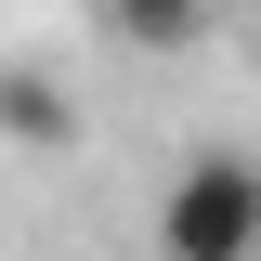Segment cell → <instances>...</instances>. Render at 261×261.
Wrapping results in <instances>:
<instances>
[{"instance_id": "6da1fadb", "label": "cell", "mask_w": 261, "mask_h": 261, "mask_svg": "<svg viewBox=\"0 0 261 261\" xmlns=\"http://www.w3.org/2000/svg\"><path fill=\"white\" fill-rule=\"evenodd\" d=\"M157 261H261V157L209 144L157 183Z\"/></svg>"}, {"instance_id": "7a4b0ae2", "label": "cell", "mask_w": 261, "mask_h": 261, "mask_svg": "<svg viewBox=\"0 0 261 261\" xmlns=\"http://www.w3.org/2000/svg\"><path fill=\"white\" fill-rule=\"evenodd\" d=\"M0 144H27V157L79 144V105H65V79H53V65H0Z\"/></svg>"}, {"instance_id": "3957f363", "label": "cell", "mask_w": 261, "mask_h": 261, "mask_svg": "<svg viewBox=\"0 0 261 261\" xmlns=\"http://www.w3.org/2000/svg\"><path fill=\"white\" fill-rule=\"evenodd\" d=\"M105 27H118L130 53H196V39H209V0H105Z\"/></svg>"}]
</instances>
